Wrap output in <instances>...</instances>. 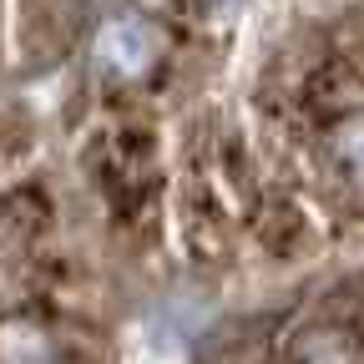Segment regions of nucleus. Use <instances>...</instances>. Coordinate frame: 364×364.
<instances>
[{"label":"nucleus","instance_id":"nucleus-4","mask_svg":"<svg viewBox=\"0 0 364 364\" xmlns=\"http://www.w3.org/2000/svg\"><path fill=\"white\" fill-rule=\"evenodd\" d=\"M208 6H213V11H228V6H233V0H208Z\"/></svg>","mask_w":364,"mask_h":364},{"label":"nucleus","instance_id":"nucleus-3","mask_svg":"<svg viewBox=\"0 0 364 364\" xmlns=\"http://www.w3.org/2000/svg\"><path fill=\"white\" fill-rule=\"evenodd\" d=\"M339 157L354 167V177L364 182V122H349L344 132H339Z\"/></svg>","mask_w":364,"mask_h":364},{"label":"nucleus","instance_id":"nucleus-1","mask_svg":"<svg viewBox=\"0 0 364 364\" xmlns=\"http://www.w3.org/2000/svg\"><path fill=\"white\" fill-rule=\"evenodd\" d=\"M162 56V41H157V26L142 21V16H112L97 36V61L122 76V81H136V76H147L152 61Z\"/></svg>","mask_w":364,"mask_h":364},{"label":"nucleus","instance_id":"nucleus-2","mask_svg":"<svg viewBox=\"0 0 364 364\" xmlns=\"http://www.w3.org/2000/svg\"><path fill=\"white\" fill-rule=\"evenodd\" d=\"M299 359L304 364H349V349H344L339 334H314V339H304Z\"/></svg>","mask_w":364,"mask_h":364}]
</instances>
